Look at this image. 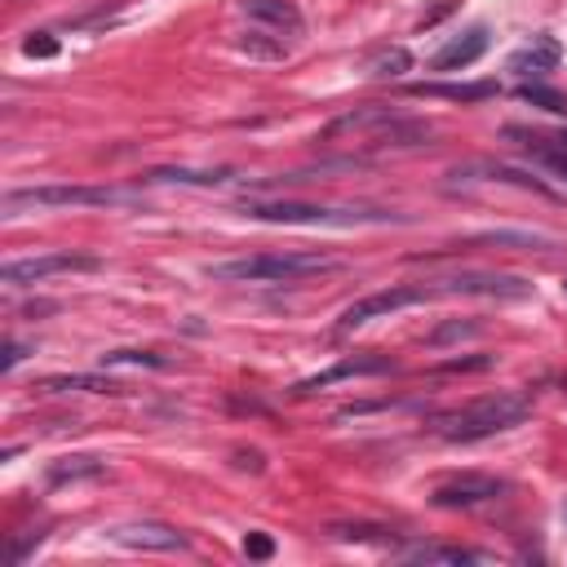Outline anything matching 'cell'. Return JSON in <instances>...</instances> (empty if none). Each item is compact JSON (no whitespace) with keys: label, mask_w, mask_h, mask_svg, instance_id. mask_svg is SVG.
<instances>
[{"label":"cell","mask_w":567,"mask_h":567,"mask_svg":"<svg viewBox=\"0 0 567 567\" xmlns=\"http://www.w3.org/2000/svg\"><path fill=\"white\" fill-rule=\"evenodd\" d=\"M230 173L213 168V173H195V168H155L146 182H186V186H221Z\"/></svg>","instance_id":"cell-19"},{"label":"cell","mask_w":567,"mask_h":567,"mask_svg":"<svg viewBox=\"0 0 567 567\" xmlns=\"http://www.w3.org/2000/svg\"><path fill=\"white\" fill-rule=\"evenodd\" d=\"M40 390H44V394H124L120 381L97 377V372H62V377H44Z\"/></svg>","instance_id":"cell-15"},{"label":"cell","mask_w":567,"mask_h":567,"mask_svg":"<svg viewBox=\"0 0 567 567\" xmlns=\"http://www.w3.org/2000/svg\"><path fill=\"white\" fill-rule=\"evenodd\" d=\"M532 412L527 394H514V390H496V394H483L465 408H452V412H439L430 425L439 439L447 443H474V439H487V434H501V430H514L523 416Z\"/></svg>","instance_id":"cell-2"},{"label":"cell","mask_w":567,"mask_h":567,"mask_svg":"<svg viewBox=\"0 0 567 567\" xmlns=\"http://www.w3.org/2000/svg\"><path fill=\"white\" fill-rule=\"evenodd\" d=\"M434 292H474V297H527L532 284L518 279V275H501V270H456V275H443L430 284V297Z\"/></svg>","instance_id":"cell-7"},{"label":"cell","mask_w":567,"mask_h":567,"mask_svg":"<svg viewBox=\"0 0 567 567\" xmlns=\"http://www.w3.org/2000/svg\"><path fill=\"white\" fill-rule=\"evenodd\" d=\"M18 359H22V346H18V341H9V346H4V359H0V372H13V363H18Z\"/></svg>","instance_id":"cell-29"},{"label":"cell","mask_w":567,"mask_h":567,"mask_svg":"<svg viewBox=\"0 0 567 567\" xmlns=\"http://www.w3.org/2000/svg\"><path fill=\"white\" fill-rule=\"evenodd\" d=\"M22 53H27V58H53V53H58V40H53V35H31V40L22 44Z\"/></svg>","instance_id":"cell-27"},{"label":"cell","mask_w":567,"mask_h":567,"mask_svg":"<svg viewBox=\"0 0 567 567\" xmlns=\"http://www.w3.org/2000/svg\"><path fill=\"white\" fill-rule=\"evenodd\" d=\"M554 66H558V40L554 35H532V44L509 58V71H518V75H545Z\"/></svg>","instance_id":"cell-16"},{"label":"cell","mask_w":567,"mask_h":567,"mask_svg":"<svg viewBox=\"0 0 567 567\" xmlns=\"http://www.w3.org/2000/svg\"><path fill=\"white\" fill-rule=\"evenodd\" d=\"M111 208V204H137V190H120V186H27V190H9L4 195V213L18 208Z\"/></svg>","instance_id":"cell-5"},{"label":"cell","mask_w":567,"mask_h":567,"mask_svg":"<svg viewBox=\"0 0 567 567\" xmlns=\"http://www.w3.org/2000/svg\"><path fill=\"white\" fill-rule=\"evenodd\" d=\"M239 49H244V53H257V58H284V53H288L284 44H266V40H261V31L244 35V40H239Z\"/></svg>","instance_id":"cell-25"},{"label":"cell","mask_w":567,"mask_h":567,"mask_svg":"<svg viewBox=\"0 0 567 567\" xmlns=\"http://www.w3.org/2000/svg\"><path fill=\"white\" fill-rule=\"evenodd\" d=\"M244 554H248V558H270V554H275V540H270L266 532H248V536H244Z\"/></svg>","instance_id":"cell-26"},{"label":"cell","mask_w":567,"mask_h":567,"mask_svg":"<svg viewBox=\"0 0 567 567\" xmlns=\"http://www.w3.org/2000/svg\"><path fill=\"white\" fill-rule=\"evenodd\" d=\"M257 221H284V226H363V221H408L385 208H332V204H297V199H252L244 208Z\"/></svg>","instance_id":"cell-4"},{"label":"cell","mask_w":567,"mask_h":567,"mask_svg":"<svg viewBox=\"0 0 567 567\" xmlns=\"http://www.w3.org/2000/svg\"><path fill=\"white\" fill-rule=\"evenodd\" d=\"M474 173H461V168H452L447 177V186H474V182H505V186H518V190H536V195H545V199H554V190L545 186V182H536L532 173H523V168H509V164H492V159H474L470 164Z\"/></svg>","instance_id":"cell-11"},{"label":"cell","mask_w":567,"mask_h":567,"mask_svg":"<svg viewBox=\"0 0 567 567\" xmlns=\"http://www.w3.org/2000/svg\"><path fill=\"white\" fill-rule=\"evenodd\" d=\"M430 297V288L425 284H399V288H381V292H368V297H359L354 306H346L341 310V319H337V332H354V328H363V323H372V319H381V315H394V310H403V306H416V301H425Z\"/></svg>","instance_id":"cell-6"},{"label":"cell","mask_w":567,"mask_h":567,"mask_svg":"<svg viewBox=\"0 0 567 567\" xmlns=\"http://www.w3.org/2000/svg\"><path fill=\"white\" fill-rule=\"evenodd\" d=\"M412 558H416V563H478L483 554H474V549H452V545H416Z\"/></svg>","instance_id":"cell-21"},{"label":"cell","mask_w":567,"mask_h":567,"mask_svg":"<svg viewBox=\"0 0 567 567\" xmlns=\"http://www.w3.org/2000/svg\"><path fill=\"white\" fill-rule=\"evenodd\" d=\"M235 465L239 470H261V452H235Z\"/></svg>","instance_id":"cell-30"},{"label":"cell","mask_w":567,"mask_h":567,"mask_svg":"<svg viewBox=\"0 0 567 567\" xmlns=\"http://www.w3.org/2000/svg\"><path fill=\"white\" fill-rule=\"evenodd\" d=\"M412 93L421 97H447V102H483L496 93L492 80H478V84H412Z\"/></svg>","instance_id":"cell-17"},{"label":"cell","mask_w":567,"mask_h":567,"mask_svg":"<svg viewBox=\"0 0 567 567\" xmlns=\"http://www.w3.org/2000/svg\"><path fill=\"white\" fill-rule=\"evenodd\" d=\"M430 137H434V128L425 120H412L381 102L354 106V111L337 115L332 124H323V133H319V142H350V146H368V151H408V146H425Z\"/></svg>","instance_id":"cell-1"},{"label":"cell","mask_w":567,"mask_h":567,"mask_svg":"<svg viewBox=\"0 0 567 567\" xmlns=\"http://www.w3.org/2000/svg\"><path fill=\"white\" fill-rule=\"evenodd\" d=\"M412 66V53L408 49H385L377 62H372V75H381V80H394V75H403Z\"/></svg>","instance_id":"cell-23"},{"label":"cell","mask_w":567,"mask_h":567,"mask_svg":"<svg viewBox=\"0 0 567 567\" xmlns=\"http://www.w3.org/2000/svg\"><path fill=\"white\" fill-rule=\"evenodd\" d=\"M89 474H102V461L97 456H62L53 470H49V483H66V478H89Z\"/></svg>","instance_id":"cell-20"},{"label":"cell","mask_w":567,"mask_h":567,"mask_svg":"<svg viewBox=\"0 0 567 567\" xmlns=\"http://www.w3.org/2000/svg\"><path fill=\"white\" fill-rule=\"evenodd\" d=\"M439 368H443V372H470V368H492V354H478V359H443Z\"/></svg>","instance_id":"cell-28"},{"label":"cell","mask_w":567,"mask_h":567,"mask_svg":"<svg viewBox=\"0 0 567 567\" xmlns=\"http://www.w3.org/2000/svg\"><path fill=\"white\" fill-rule=\"evenodd\" d=\"M501 492H505V483L492 478V474H461V478L439 483L430 501H434L439 509H470V505H483V501H492V496H501Z\"/></svg>","instance_id":"cell-10"},{"label":"cell","mask_w":567,"mask_h":567,"mask_svg":"<svg viewBox=\"0 0 567 567\" xmlns=\"http://www.w3.org/2000/svg\"><path fill=\"white\" fill-rule=\"evenodd\" d=\"M244 13L248 18H266V22H275L279 31L288 27V31H301V13L288 4V0H244Z\"/></svg>","instance_id":"cell-18"},{"label":"cell","mask_w":567,"mask_h":567,"mask_svg":"<svg viewBox=\"0 0 567 567\" xmlns=\"http://www.w3.org/2000/svg\"><path fill=\"white\" fill-rule=\"evenodd\" d=\"M106 536L120 540V545H128V549H186L190 545L186 532H177L168 523H120Z\"/></svg>","instance_id":"cell-12"},{"label":"cell","mask_w":567,"mask_h":567,"mask_svg":"<svg viewBox=\"0 0 567 567\" xmlns=\"http://www.w3.org/2000/svg\"><path fill=\"white\" fill-rule=\"evenodd\" d=\"M487 53V27H470L461 35H452L434 58H430V71H461L470 62H478Z\"/></svg>","instance_id":"cell-14"},{"label":"cell","mask_w":567,"mask_h":567,"mask_svg":"<svg viewBox=\"0 0 567 567\" xmlns=\"http://www.w3.org/2000/svg\"><path fill=\"white\" fill-rule=\"evenodd\" d=\"M337 261L323 257V252H257V257H239V261H217L208 266L213 279H226V284H292L301 275H315V270H332Z\"/></svg>","instance_id":"cell-3"},{"label":"cell","mask_w":567,"mask_h":567,"mask_svg":"<svg viewBox=\"0 0 567 567\" xmlns=\"http://www.w3.org/2000/svg\"><path fill=\"white\" fill-rule=\"evenodd\" d=\"M120 363H133V368H168L164 354H151V350H106L102 354V368H120Z\"/></svg>","instance_id":"cell-22"},{"label":"cell","mask_w":567,"mask_h":567,"mask_svg":"<svg viewBox=\"0 0 567 567\" xmlns=\"http://www.w3.org/2000/svg\"><path fill=\"white\" fill-rule=\"evenodd\" d=\"M71 270H97V257H80V252H44V257H27V261H9L0 270V279L9 288L22 284H40L49 275H71Z\"/></svg>","instance_id":"cell-8"},{"label":"cell","mask_w":567,"mask_h":567,"mask_svg":"<svg viewBox=\"0 0 567 567\" xmlns=\"http://www.w3.org/2000/svg\"><path fill=\"white\" fill-rule=\"evenodd\" d=\"M505 137L527 151L540 168L567 177V133H549V128H523V124H505Z\"/></svg>","instance_id":"cell-9"},{"label":"cell","mask_w":567,"mask_h":567,"mask_svg":"<svg viewBox=\"0 0 567 567\" xmlns=\"http://www.w3.org/2000/svg\"><path fill=\"white\" fill-rule=\"evenodd\" d=\"M518 97H523V102H536V106H545V111H554V115H567V97H563V93H554V89L523 84V89H518Z\"/></svg>","instance_id":"cell-24"},{"label":"cell","mask_w":567,"mask_h":567,"mask_svg":"<svg viewBox=\"0 0 567 567\" xmlns=\"http://www.w3.org/2000/svg\"><path fill=\"white\" fill-rule=\"evenodd\" d=\"M381 372H394V363L385 354H354V359H341L328 372H315V377L297 381V394H315V390H323L332 381H346V377H381Z\"/></svg>","instance_id":"cell-13"}]
</instances>
